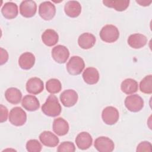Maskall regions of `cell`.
<instances>
[{"label":"cell","mask_w":152,"mask_h":152,"mask_svg":"<svg viewBox=\"0 0 152 152\" xmlns=\"http://www.w3.org/2000/svg\"><path fill=\"white\" fill-rule=\"evenodd\" d=\"M61 106L56 96L50 94L47 98L45 103L42 106L43 113L50 117H56L61 112Z\"/></svg>","instance_id":"cell-1"},{"label":"cell","mask_w":152,"mask_h":152,"mask_svg":"<svg viewBox=\"0 0 152 152\" xmlns=\"http://www.w3.org/2000/svg\"><path fill=\"white\" fill-rule=\"evenodd\" d=\"M101 39L106 43H113L116 42L119 37L118 28L112 24H107L102 27L100 33Z\"/></svg>","instance_id":"cell-2"},{"label":"cell","mask_w":152,"mask_h":152,"mask_svg":"<svg viewBox=\"0 0 152 152\" xmlns=\"http://www.w3.org/2000/svg\"><path fill=\"white\" fill-rule=\"evenodd\" d=\"M9 121L14 126H22L27 121L26 113L21 107H14L10 112Z\"/></svg>","instance_id":"cell-3"},{"label":"cell","mask_w":152,"mask_h":152,"mask_svg":"<svg viewBox=\"0 0 152 152\" xmlns=\"http://www.w3.org/2000/svg\"><path fill=\"white\" fill-rule=\"evenodd\" d=\"M85 67L84 60L78 56H72L66 64L68 72L72 75H79Z\"/></svg>","instance_id":"cell-4"},{"label":"cell","mask_w":152,"mask_h":152,"mask_svg":"<svg viewBox=\"0 0 152 152\" xmlns=\"http://www.w3.org/2000/svg\"><path fill=\"white\" fill-rule=\"evenodd\" d=\"M124 103L126 109L132 112H138L144 107V100L138 94H132L127 96L125 98Z\"/></svg>","instance_id":"cell-5"},{"label":"cell","mask_w":152,"mask_h":152,"mask_svg":"<svg viewBox=\"0 0 152 152\" xmlns=\"http://www.w3.org/2000/svg\"><path fill=\"white\" fill-rule=\"evenodd\" d=\"M56 8L53 4L50 1L42 2L39 7V14L44 20H50L55 15Z\"/></svg>","instance_id":"cell-6"},{"label":"cell","mask_w":152,"mask_h":152,"mask_svg":"<svg viewBox=\"0 0 152 152\" xmlns=\"http://www.w3.org/2000/svg\"><path fill=\"white\" fill-rule=\"evenodd\" d=\"M119 113L118 109L113 106H107L102 111V118L107 125H112L119 120Z\"/></svg>","instance_id":"cell-7"},{"label":"cell","mask_w":152,"mask_h":152,"mask_svg":"<svg viewBox=\"0 0 152 152\" xmlns=\"http://www.w3.org/2000/svg\"><path fill=\"white\" fill-rule=\"evenodd\" d=\"M95 148L100 152H111L114 150L113 141L107 137H99L97 138L94 143Z\"/></svg>","instance_id":"cell-8"},{"label":"cell","mask_w":152,"mask_h":152,"mask_svg":"<svg viewBox=\"0 0 152 152\" xmlns=\"http://www.w3.org/2000/svg\"><path fill=\"white\" fill-rule=\"evenodd\" d=\"M69 56V50L63 45H57L52 50V57L53 60L59 64H64Z\"/></svg>","instance_id":"cell-9"},{"label":"cell","mask_w":152,"mask_h":152,"mask_svg":"<svg viewBox=\"0 0 152 152\" xmlns=\"http://www.w3.org/2000/svg\"><path fill=\"white\" fill-rule=\"evenodd\" d=\"M78 98L77 93L72 89L66 90L60 95V100L62 104L67 107L75 105L77 102Z\"/></svg>","instance_id":"cell-10"},{"label":"cell","mask_w":152,"mask_h":152,"mask_svg":"<svg viewBox=\"0 0 152 152\" xmlns=\"http://www.w3.org/2000/svg\"><path fill=\"white\" fill-rule=\"evenodd\" d=\"M26 88L28 93L36 95L40 93L44 89L43 81L37 77H32L26 83Z\"/></svg>","instance_id":"cell-11"},{"label":"cell","mask_w":152,"mask_h":152,"mask_svg":"<svg viewBox=\"0 0 152 152\" xmlns=\"http://www.w3.org/2000/svg\"><path fill=\"white\" fill-rule=\"evenodd\" d=\"M37 11V5L33 1H23L20 5V14L26 18L33 17Z\"/></svg>","instance_id":"cell-12"},{"label":"cell","mask_w":152,"mask_h":152,"mask_svg":"<svg viewBox=\"0 0 152 152\" xmlns=\"http://www.w3.org/2000/svg\"><path fill=\"white\" fill-rule=\"evenodd\" d=\"M75 141L78 148L84 150L89 148L91 146L93 138L91 135L87 132H81L77 135Z\"/></svg>","instance_id":"cell-13"},{"label":"cell","mask_w":152,"mask_h":152,"mask_svg":"<svg viewBox=\"0 0 152 152\" xmlns=\"http://www.w3.org/2000/svg\"><path fill=\"white\" fill-rule=\"evenodd\" d=\"M39 140L44 145L49 147H56L59 142L58 137L49 131L42 132L39 135Z\"/></svg>","instance_id":"cell-14"},{"label":"cell","mask_w":152,"mask_h":152,"mask_svg":"<svg viewBox=\"0 0 152 152\" xmlns=\"http://www.w3.org/2000/svg\"><path fill=\"white\" fill-rule=\"evenodd\" d=\"M52 128L56 134L59 136H64L68 132L69 126L66 121L62 118H58L54 119Z\"/></svg>","instance_id":"cell-15"},{"label":"cell","mask_w":152,"mask_h":152,"mask_svg":"<svg viewBox=\"0 0 152 152\" xmlns=\"http://www.w3.org/2000/svg\"><path fill=\"white\" fill-rule=\"evenodd\" d=\"M64 11L66 15L71 18H76L81 12V6L77 1H68L64 6Z\"/></svg>","instance_id":"cell-16"},{"label":"cell","mask_w":152,"mask_h":152,"mask_svg":"<svg viewBox=\"0 0 152 152\" xmlns=\"http://www.w3.org/2000/svg\"><path fill=\"white\" fill-rule=\"evenodd\" d=\"M127 42L130 47L134 49H140L147 44V39L144 34L135 33L129 36Z\"/></svg>","instance_id":"cell-17"},{"label":"cell","mask_w":152,"mask_h":152,"mask_svg":"<svg viewBox=\"0 0 152 152\" xmlns=\"http://www.w3.org/2000/svg\"><path fill=\"white\" fill-rule=\"evenodd\" d=\"M96 39L95 36L90 33H84L81 34L78 39L79 46L83 49L91 48L96 43Z\"/></svg>","instance_id":"cell-18"},{"label":"cell","mask_w":152,"mask_h":152,"mask_svg":"<svg viewBox=\"0 0 152 152\" xmlns=\"http://www.w3.org/2000/svg\"><path fill=\"white\" fill-rule=\"evenodd\" d=\"M35 56L31 52H24L22 53L18 59V64L23 69L28 70L31 69L34 65Z\"/></svg>","instance_id":"cell-19"},{"label":"cell","mask_w":152,"mask_h":152,"mask_svg":"<svg viewBox=\"0 0 152 152\" xmlns=\"http://www.w3.org/2000/svg\"><path fill=\"white\" fill-rule=\"evenodd\" d=\"M21 105L26 110L33 112L39 109L40 107V102L36 96L26 95L22 99Z\"/></svg>","instance_id":"cell-20"},{"label":"cell","mask_w":152,"mask_h":152,"mask_svg":"<svg viewBox=\"0 0 152 152\" xmlns=\"http://www.w3.org/2000/svg\"><path fill=\"white\" fill-rule=\"evenodd\" d=\"M2 15L7 19H13L18 14L17 5L12 2H8L4 4L1 8Z\"/></svg>","instance_id":"cell-21"},{"label":"cell","mask_w":152,"mask_h":152,"mask_svg":"<svg viewBox=\"0 0 152 152\" xmlns=\"http://www.w3.org/2000/svg\"><path fill=\"white\" fill-rule=\"evenodd\" d=\"M84 81L88 84H96L99 80V73L97 69L93 67L87 68L83 73Z\"/></svg>","instance_id":"cell-22"},{"label":"cell","mask_w":152,"mask_h":152,"mask_svg":"<svg viewBox=\"0 0 152 152\" xmlns=\"http://www.w3.org/2000/svg\"><path fill=\"white\" fill-rule=\"evenodd\" d=\"M42 40L45 45L52 46L58 43L59 36L54 30L47 29L42 33Z\"/></svg>","instance_id":"cell-23"},{"label":"cell","mask_w":152,"mask_h":152,"mask_svg":"<svg viewBox=\"0 0 152 152\" xmlns=\"http://www.w3.org/2000/svg\"><path fill=\"white\" fill-rule=\"evenodd\" d=\"M5 97L9 103L16 104L20 102L22 98V93L19 89L15 87H10L5 91Z\"/></svg>","instance_id":"cell-24"},{"label":"cell","mask_w":152,"mask_h":152,"mask_svg":"<svg viewBox=\"0 0 152 152\" xmlns=\"http://www.w3.org/2000/svg\"><path fill=\"white\" fill-rule=\"evenodd\" d=\"M138 88V83L134 79L126 78L121 84V89L126 94H131L137 91Z\"/></svg>","instance_id":"cell-25"},{"label":"cell","mask_w":152,"mask_h":152,"mask_svg":"<svg viewBox=\"0 0 152 152\" xmlns=\"http://www.w3.org/2000/svg\"><path fill=\"white\" fill-rule=\"evenodd\" d=\"M130 1L128 0H118V1H103V4L117 11H124L128 7Z\"/></svg>","instance_id":"cell-26"},{"label":"cell","mask_w":152,"mask_h":152,"mask_svg":"<svg viewBox=\"0 0 152 152\" xmlns=\"http://www.w3.org/2000/svg\"><path fill=\"white\" fill-rule=\"evenodd\" d=\"M47 91L51 94L58 93L62 89V85L60 81L56 78H51L46 83Z\"/></svg>","instance_id":"cell-27"},{"label":"cell","mask_w":152,"mask_h":152,"mask_svg":"<svg viewBox=\"0 0 152 152\" xmlns=\"http://www.w3.org/2000/svg\"><path fill=\"white\" fill-rule=\"evenodd\" d=\"M140 91L145 94L152 93V75H146L140 83Z\"/></svg>","instance_id":"cell-28"},{"label":"cell","mask_w":152,"mask_h":152,"mask_svg":"<svg viewBox=\"0 0 152 152\" xmlns=\"http://www.w3.org/2000/svg\"><path fill=\"white\" fill-rule=\"evenodd\" d=\"M26 149L28 152H40L42 146L37 140H30L26 143Z\"/></svg>","instance_id":"cell-29"},{"label":"cell","mask_w":152,"mask_h":152,"mask_svg":"<svg viewBox=\"0 0 152 152\" xmlns=\"http://www.w3.org/2000/svg\"><path fill=\"white\" fill-rule=\"evenodd\" d=\"M57 151L59 152H64V151L74 152L75 151V147L74 143L72 142L64 141L58 146Z\"/></svg>","instance_id":"cell-30"},{"label":"cell","mask_w":152,"mask_h":152,"mask_svg":"<svg viewBox=\"0 0 152 152\" xmlns=\"http://www.w3.org/2000/svg\"><path fill=\"white\" fill-rule=\"evenodd\" d=\"M136 151L137 152H142V151H152V145L148 141H142L141 142L137 147Z\"/></svg>","instance_id":"cell-31"},{"label":"cell","mask_w":152,"mask_h":152,"mask_svg":"<svg viewBox=\"0 0 152 152\" xmlns=\"http://www.w3.org/2000/svg\"><path fill=\"white\" fill-rule=\"evenodd\" d=\"M0 111H1V116H0V122L1 123L5 122L7 119L8 117V109L7 108L2 104L0 105Z\"/></svg>","instance_id":"cell-32"},{"label":"cell","mask_w":152,"mask_h":152,"mask_svg":"<svg viewBox=\"0 0 152 152\" xmlns=\"http://www.w3.org/2000/svg\"><path fill=\"white\" fill-rule=\"evenodd\" d=\"M8 59V54L6 50L4 49L3 48H1V61L0 64L1 65H3L4 64L6 63Z\"/></svg>","instance_id":"cell-33"},{"label":"cell","mask_w":152,"mask_h":152,"mask_svg":"<svg viewBox=\"0 0 152 152\" xmlns=\"http://www.w3.org/2000/svg\"><path fill=\"white\" fill-rule=\"evenodd\" d=\"M136 2L141 6L146 7V6H148L151 3L152 1H148L147 0H144V1H136Z\"/></svg>","instance_id":"cell-34"}]
</instances>
